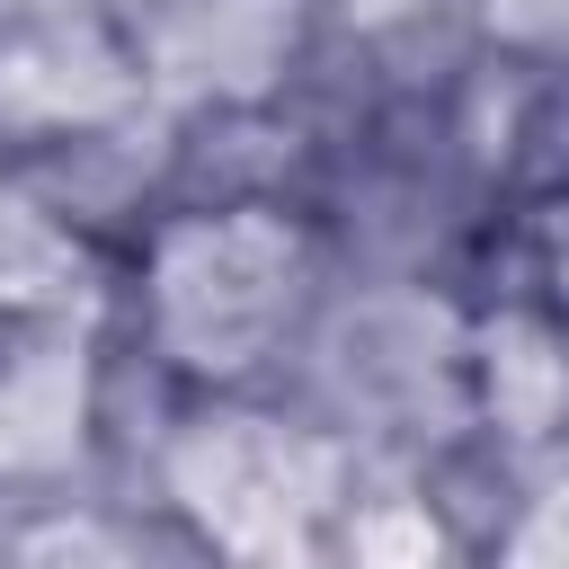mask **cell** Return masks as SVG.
<instances>
[{
	"label": "cell",
	"mask_w": 569,
	"mask_h": 569,
	"mask_svg": "<svg viewBox=\"0 0 569 569\" xmlns=\"http://www.w3.org/2000/svg\"><path fill=\"white\" fill-rule=\"evenodd\" d=\"M427 27H462V0H311V36L356 44V53H400ZM462 44H471V27H462Z\"/></svg>",
	"instance_id": "5"
},
{
	"label": "cell",
	"mask_w": 569,
	"mask_h": 569,
	"mask_svg": "<svg viewBox=\"0 0 569 569\" xmlns=\"http://www.w3.org/2000/svg\"><path fill=\"white\" fill-rule=\"evenodd\" d=\"M116 391L107 302L0 293V507L116 480Z\"/></svg>",
	"instance_id": "3"
},
{
	"label": "cell",
	"mask_w": 569,
	"mask_h": 569,
	"mask_svg": "<svg viewBox=\"0 0 569 569\" xmlns=\"http://www.w3.org/2000/svg\"><path fill=\"white\" fill-rule=\"evenodd\" d=\"M453 409L489 462H560V418H569V338L551 276H507L480 284L453 320Z\"/></svg>",
	"instance_id": "4"
},
{
	"label": "cell",
	"mask_w": 569,
	"mask_h": 569,
	"mask_svg": "<svg viewBox=\"0 0 569 569\" xmlns=\"http://www.w3.org/2000/svg\"><path fill=\"white\" fill-rule=\"evenodd\" d=\"M462 27H471V44H489V53H516V62H551V36H560V0H462Z\"/></svg>",
	"instance_id": "6"
},
{
	"label": "cell",
	"mask_w": 569,
	"mask_h": 569,
	"mask_svg": "<svg viewBox=\"0 0 569 569\" xmlns=\"http://www.w3.org/2000/svg\"><path fill=\"white\" fill-rule=\"evenodd\" d=\"M338 222L276 178L160 187L116 240V356L151 391H284L338 320Z\"/></svg>",
	"instance_id": "1"
},
{
	"label": "cell",
	"mask_w": 569,
	"mask_h": 569,
	"mask_svg": "<svg viewBox=\"0 0 569 569\" xmlns=\"http://www.w3.org/2000/svg\"><path fill=\"white\" fill-rule=\"evenodd\" d=\"M365 445L302 382L284 391H151V445L133 498L187 542V560H329V516Z\"/></svg>",
	"instance_id": "2"
}]
</instances>
